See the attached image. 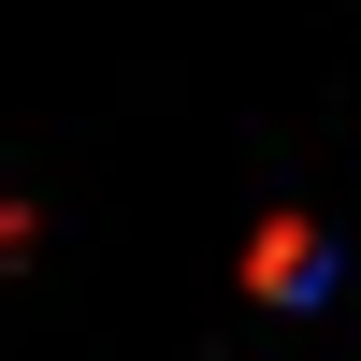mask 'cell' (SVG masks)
<instances>
[{
    "instance_id": "6da1fadb",
    "label": "cell",
    "mask_w": 361,
    "mask_h": 361,
    "mask_svg": "<svg viewBox=\"0 0 361 361\" xmlns=\"http://www.w3.org/2000/svg\"><path fill=\"white\" fill-rule=\"evenodd\" d=\"M246 289H275V304L318 289V231H304V217H260V231H246Z\"/></svg>"
}]
</instances>
